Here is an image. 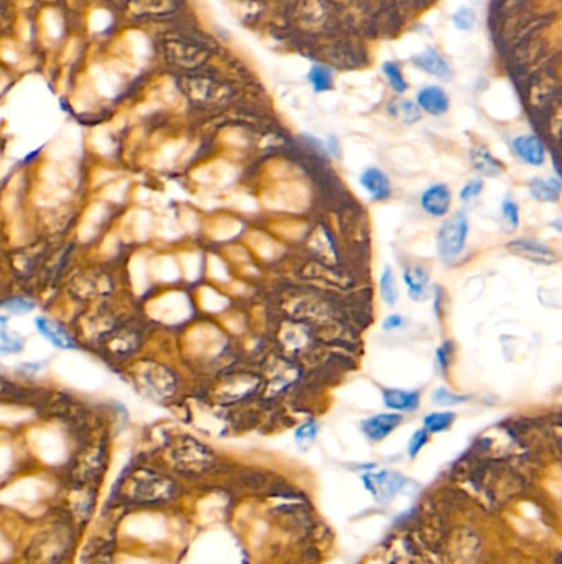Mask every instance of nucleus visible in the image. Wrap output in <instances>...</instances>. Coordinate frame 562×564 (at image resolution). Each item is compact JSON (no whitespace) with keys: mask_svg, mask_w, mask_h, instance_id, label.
Masks as SVG:
<instances>
[{"mask_svg":"<svg viewBox=\"0 0 562 564\" xmlns=\"http://www.w3.org/2000/svg\"><path fill=\"white\" fill-rule=\"evenodd\" d=\"M469 216L465 211H457L445 218L437 233V249L444 262H452L465 249L467 236H469Z\"/></svg>","mask_w":562,"mask_h":564,"instance_id":"f257e3e1","label":"nucleus"},{"mask_svg":"<svg viewBox=\"0 0 562 564\" xmlns=\"http://www.w3.org/2000/svg\"><path fill=\"white\" fill-rule=\"evenodd\" d=\"M363 483L380 502H390L404 487L406 478L399 472L382 470V472H368L363 475Z\"/></svg>","mask_w":562,"mask_h":564,"instance_id":"f03ea898","label":"nucleus"},{"mask_svg":"<svg viewBox=\"0 0 562 564\" xmlns=\"http://www.w3.org/2000/svg\"><path fill=\"white\" fill-rule=\"evenodd\" d=\"M421 206L432 218L449 215L452 206V193L447 183H434L421 195Z\"/></svg>","mask_w":562,"mask_h":564,"instance_id":"7ed1b4c3","label":"nucleus"},{"mask_svg":"<svg viewBox=\"0 0 562 564\" xmlns=\"http://www.w3.org/2000/svg\"><path fill=\"white\" fill-rule=\"evenodd\" d=\"M508 251L513 252L518 257H523L526 261L536 262V264L551 266L559 261L556 252L549 246L543 245L539 241L533 240H515L508 245Z\"/></svg>","mask_w":562,"mask_h":564,"instance_id":"20e7f679","label":"nucleus"},{"mask_svg":"<svg viewBox=\"0 0 562 564\" xmlns=\"http://www.w3.org/2000/svg\"><path fill=\"white\" fill-rule=\"evenodd\" d=\"M511 147H513L515 155L531 167H541L546 160L544 143L533 134H526V136H518L513 139Z\"/></svg>","mask_w":562,"mask_h":564,"instance_id":"39448f33","label":"nucleus"},{"mask_svg":"<svg viewBox=\"0 0 562 564\" xmlns=\"http://www.w3.org/2000/svg\"><path fill=\"white\" fill-rule=\"evenodd\" d=\"M401 423H402V414L381 413L363 421L361 430L368 439L373 440V442H380V440L386 439L392 430L399 428Z\"/></svg>","mask_w":562,"mask_h":564,"instance_id":"423d86ee","label":"nucleus"},{"mask_svg":"<svg viewBox=\"0 0 562 564\" xmlns=\"http://www.w3.org/2000/svg\"><path fill=\"white\" fill-rule=\"evenodd\" d=\"M450 99L440 86H426L417 93V107L431 114V116H442L449 111Z\"/></svg>","mask_w":562,"mask_h":564,"instance_id":"0eeeda50","label":"nucleus"},{"mask_svg":"<svg viewBox=\"0 0 562 564\" xmlns=\"http://www.w3.org/2000/svg\"><path fill=\"white\" fill-rule=\"evenodd\" d=\"M37 329L42 336H45L49 343L57 346L59 350H73L76 348L73 336L68 334V330L64 329L62 324H58L57 320L48 319V317H38L35 322Z\"/></svg>","mask_w":562,"mask_h":564,"instance_id":"6e6552de","label":"nucleus"},{"mask_svg":"<svg viewBox=\"0 0 562 564\" xmlns=\"http://www.w3.org/2000/svg\"><path fill=\"white\" fill-rule=\"evenodd\" d=\"M361 187L365 188L368 195H370L373 200L382 201L387 200L391 196V182L387 175L380 168L370 167L366 168L365 172L361 173L360 177Z\"/></svg>","mask_w":562,"mask_h":564,"instance_id":"1a4fd4ad","label":"nucleus"},{"mask_svg":"<svg viewBox=\"0 0 562 564\" xmlns=\"http://www.w3.org/2000/svg\"><path fill=\"white\" fill-rule=\"evenodd\" d=\"M412 63H414L416 68L422 69V71L431 74V76L440 79H447L452 76L449 63L445 61L444 57L435 48H427L422 53L412 57Z\"/></svg>","mask_w":562,"mask_h":564,"instance_id":"9d476101","label":"nucleus"},{"mask_svg":"<svg viewBox=\"0 0 562 564\" xmlns=\"http://www.w3.org/2000/svg\"><path fill=\"white\" fill-rule=\"evenodd\" d=\"M382 401L386 408L396 413H412L419 408L421 394L417 391H404L387 388L382 389Z\"/></svg>","mask_w":562,"mask_h":564,"instance_id":"9b49d317","label":"nucleus"},{"mask_svg":"<svg viewBox=\"0 0 562 564\" xmlns=\"http://www.w3.org/2000/svg\"><path fill=\"white\" fill-rule=\"evenodd\" d=\"M472 165L481 177H500L505 172V165L485 146H476L470 151Z\"/></svg>","mask_w":562,"mask_h":564,"instance_id":"f8f14e48","label":"nucleus"},{"mask_svg":"<svg viewBox=\"0 0 562 564\" xmlns=\"http://www.w3.org/2000/svg\"><path fill=\"white\" fill-rule=\"evenodd\" d=\"M529 195L541 203H554L561 198L562 185L559 178L534 177L528 183Z\"/></svg>","mask_w":562,"mask_h":564,"instance_id":"ddd939ff","label":"nucleus"},{"mask_svg":"<svg viewBox=\"0 0 562 564\" xmlns=\"http://www.w3.org/2000/svg\"><path fill=\"white\" fill-rule=\"evenodd\" d=\"M404 277L407 294L412 300L422 302L429 299V274L422 267H412L402 272Z\"/></svg>","mask_w":562,"mask_h":564,"instance_id":"4468645a","label":"nucleus"},{"mask_svg":"<svg viewBox=\"0 0 562 564\" xmlns=\"http://www.w3.org/2000/svg\"><path fill=\"white\" fill-rule=\"evenodd\" d=\"M380 294L386 305L394 307L399 300V286H397L394 271L391 266H385L380 276Z\"/></svg>","mask_w":562,"mask_h":564,"instance_id":"2eb2a0df","label":"nucleus"},{"mask_svg":"<svg viewBox=\"0 0 562 564\" xmlns=\"http://www.w3.org/2000/svg\"><path fill=\"white\" fill-rule=\"evenodd\" d=\"M457 414L454 411H437V413H431L424 418V429L429 434H439L444 433L454 424Z\"/></svg>","mask_w":562,"mask_h":564,"instance_id":"dca6fc26","label":"nucleus"},{"mask_svg":"<svg viewBox=\"0 0 562 564\" xmlns=\"http://www.w3.org/2000/svg\"><path fill=\"white\" fill-rule=\"evenodd\" d=\"M307 79L315 93H325L330 91L333 88L332 71L328 68L322 66V64H313V66L308 69Z\"/></svg>","mask_w":562,"mask_h":564,"instance_id":"f3484780","label":"nucleus"},{"mask_svg":"<svg viewBox=\"0 0 562 564\" xmlns=\"http://www.w3.org/2000/svg\"><path fill=\"white\" fill-rule=\"evenodd\" d=\"M382 73H385V76L387 79V83H390V86L394 89L397 94H402V93L407 91L409 84H407L404 74H402L401 68L397 66L396 63H392V61L382 63Z\"/></svg>","mask_w":562,"mask_h":564,"instance_id":"a211bd4d","label":"nucleus"},{"mask_svg":"<svg viewBox=\"0 0 562 564\" xmlns=\"http://www.w3.org/2000/svg\"><path fill=\"white\" fill-rule=\"evenodd\" d=\"M390 111L406 124H414L421 119V109L417 107V104H414L412 101H407V99L396 102L394 106L390 107Z\"/></svg>","mask_w":562,"mask_h":564,"instance_id":"6ab92c4d","label":"nucleus"},{"mask_svg":"<svg viewBox=\"0 0 562 564\" xmlns=\"http://www.w3.org/2000/svg\"><path fill=\"white\" fill-rule=\"evenodd\" d=\"M501 220L508 231H515L520 226V206L511 198H505L501 201Z\"/></svg>","mask_w":562,"mask_h":564,"instance_id":"aec40b11","label":"nucleus"},{"mask_svg":"<svg viewBox=\"0 0 562 564\" xmlns=\"http://www.w3.org/2000/svg\"><path fill=\"white\" fill-rule=\"evenodd\" d=\"M469 399H470V396L455 394L447 388H437L434 393H432V403H434L435 406H442V408H449V406L462 404Z\"/></svg>","mask_w":562,"mask_h":564,"instance_id":"412c9836","label":"nucleus"},{"mask_svg":"<svg viewBox=\"0 0 562 564\" xmlns=\"http://www.w3.org/2000/svg\"><path fill=\"white\" fill-rule=\"evenodd\" d=\"M23 348V339L0 327V353H18Z\"/></svg>","mask_w":562,"mask_h":564,"instance_id":"4be33fe9","label":"nucleus"},{"mask_svg":"<svg viewBox=\"0 0 562 564\" xmlns=\"http://www.w3.org/2000/svg\"><path fill=\"white\" fill-rule=\"evenodd\" d=\"M0 307H2L4 310L10 312V314L22 315V314H28V312H32L35 309V302L23 299V297H15V299L0 302Z\"/></svg>","mask_w":562,"mask_h":564,"instance_id":"5701e85b","label":"nucleus"},{"mask_svg":"<svg viewBox=\"0 0 562 564\" xmlns=\"http://www.w3.org/2000/svg\"><path fill=\"white\" fill-rule=\"evenodd\" d=\"M452 23L455 25V28L462 30V32H469V30L474 28L475 25L474 10L469 7H460L454 15H452Z\"/></svg>","mask_w":562,"mask_h":564,"instance_id":"b1692460","label":"nucleus"},{"mask_svg":"<svg viewBox=\"0 0 562 564\" xmlns=\"http://www.w3.org/2000/svg\"><path fill=\"white\" fill-rule=\"evenodd\" d=\"M481 192H484V180L481 178H472L462 187L459 198L464 203H472L481 195Z\"/></svg>","mask_w":562,"mask_h":564,"instance_id":"393cba45","label":"nucleus"},{"mask_svg":"<svg viewBox=\"0 0 562 564\" xmlns=\"http://www.w3.org/2000/svg\"><path fill=\"white\" fill-rule=\"evenodd\" d=\"M318 433V425L313 423V421H308V423L302 424L300 428L295 430V440L298 445H308L312 444L317 437Z\"/></svg>","mask_w":562,"mask_h":564,"instance_id":"a878e982","label":"nucleus"},{"mask_svg":"<svg viewBox=\"0 0 562 564\" xmlns=\"http://www.w3.org/2000/svg\"><path fill=\"white\" fill-rule=\"evenodd\" d=\"M427 440H429V433H427L424 428L417 429L416 433L411 435L409 444H407V454H409V457H416V455L422 450V447L427 444Z\"/></svg>","mask_w":562,"mask_h":564,"instance_id":"bb28decb","label":"nucleus"},{"mask_svg":"<svg viewBox=\"0 0 562 564\" xmlns=\"http://www.w3.org/2000/svg\"><path fill=\"white\" fill-rule=\"evenodd\" d=\"M450 353H452V348H450V341H445L444 345L440 346L439 350H437V363L440 365V370L442 373H447V368H449V363H450Z\"/></svg>","mask_w":562,"mask_h":564,"instance_id":"cd10ccee","label":"nucleus"},{"mask_svg":"<svg viewBox=\"0 0 562 564\" xmlns=\"http://www.w3.org/2000/svg\"><path fill=\"white\" fill-rule=\"evenodd\" d=\"M404 325V319L399 314H391L387 315L385 322H382V330L385 331H394L397 329H401V327Z\"/></svg>","mask_w":562,"mask_h":564,"instance_id":"c85d7f7f","label":"nucleus"},{"mask_svg":"<svg viewBox=\"0 0 562 564\" xmlns=\"http://www.w3.org/2000/svg\"><path fill=\"white\" fill-rule=\"evenodd\" d=\"M327 148L330 151L335 157H340V143H338L335 136H330L327 141Z\"/></svg>","mask_w":562,"mask_h":564,"instance_id":"c756f323","label":"nucleus"},{"mask_svg":"<svg viewBox=\"0 0 562 564\" xmlns=\"http://www.w3.org/2000/svg\"><path fill=\"white\" fill-rule=\"evenodd\" d=\"M0 324H4V319H0Z\"/></svg>","mask_w":562,"mask_h":564,"instance_id":"7c9ffc66","label":"nucleus"}]
</instances>
